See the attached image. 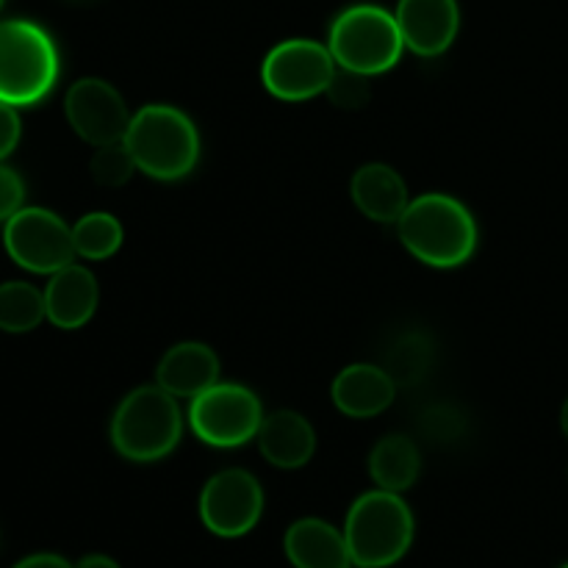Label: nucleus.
I'll use <instances>...</instances> for the list:
<instances>
[{
  "mask_svg": "<svg viewBox=\"0 0 568 568\" xmlns=\"http://www.w3.org/2000/svg\"><path fill=\"white\" fill-rule=\"evenodd\" d=\"M369 475L383 491H408L422 475L419 444L408 436H397V433L381 438L369 453Z\"/></svg>",
  "mask_w": 568,
  "mask_h": 568,
  "instance_id": "obj_19",
  "label": "nucleus"
},
{
  "mask_svg": "<svg viewBox=\"0 0 568 568\" xmlns=\"http://www.w3.org/2000/svg\"><path fill=\"white\" fill-rule=\"evenodd\" d=\"M75 255L87 261H105L122 247V225L109 211H92L72 225Z\"/></svg>",
  "mask_w": 568,
  "mask_h": 568,
  "instance_id": "obj_21",
  "label": "nucleus"
},
{
  "mask_svg": "<svg viewBox=\"0 0 568 568\" xmlns=\"http://www.w3.org/2000/svg\"><path fill=\"white\" fill-rule=\"evenodd\" d=\"M327 48L342 70L361 75H381L403 59V33L397 17L383 6H349L333 20Z\"/></svg>",
  "mask_w": 568,
  "mask_h": 568,
  "instance_id": "obj_6",
  "label": "nucleus"
},
{
  "mask_svg": "<svg viewBox=\"0 0 568 568\" xmlns=\"http://www.w3.org/2000/svg\"><path fill=\"white\" fill-rule=\"evenodd\" d=\"M89 172H92L94 183H100L105 189H116L131 181V175L136 172V161H133L125 142L103 144V148H94L92 161H89Z\"/></svg>",
  "mask_w": 568,
  "mask_h": 568,
  "instance_id": "obj_23",
  "label": "nucleus"
},
{
  "mask_svg": "<svg viewBox=\"0 0 568 568\" xmlns=\"http://www.w3.org/2000/svg\"><path fill=\"white\" fill-rule=\"evenodd\" d=\"M333 405L349 419H372L392 408L397 383L383 366L353 364L336 375L331 386Z\"/></svg>",
  "mask_w": 568,
  "mask_h": 568,
  "instance_id": "obj_13",
  "label": "nucleus"
},
{
  "mask_svg": "<svg viewBox=\"0 0 568 568\" xmlns=\"http://www.w3.org/2000/svg\"><path fill=\"white\" fill-rule=\"evenodd\" d=\"M427 366H430V344L422 333H410V336H403L394 344L383 369L394 377V383L410 386V383L425 375Z\"/></svg>",
  "mask_w": 568,
  "mask_h": 568,
  "instance_id": "obj_22",
  "label": "nucleus"
},
{
  "mask_svg": "<svg viewBox=\"0 0 568 568\" xmlns=\"http://www.w3.org/2000/svg\"><path fill=\"white\" fill-rule=\"evenodd\" d=\"M26 203V183L11 166L0 161V222H9Z\"/></svg>",
  "mask_w": 568,
  "mask_h": 568,
  "instance_id": "obj_25",
  "label": "nucleus"
},
{
  "mask_svg": "<svg viewBox=\"0 0 568 568\" xmlns=\"http://www.w3.org/2000/svg\"><path fill=\"white\" fill-rule=\"evenodd\" d=\"M397 231L405 250L436 270L466 264L477 250L475 216L453 194L427 192L410 200Z\"/></svg>",
  "mask_w": 568,
  "mask_h": 568,
  "instance_id": "obj_1",
  "label": "nucleus"
},
{
  "mask_svg": "<svg viewBox=\"0 0 568 568\" xmlns=\"http://www.w3.org/2000/svg\"><path fill=\"white\" fill-rule=\"evenodd\" d=\"M197 508L205 530L220 538H242L264 516V488L247 469H225L205 483Z\"/></svg>",
  "mask_w": 568,
  "mask_h": 568,
  "instance_id": "obj_10",
  "label": "nucleus"
},
{
  "mask_svg": "<svg viewBox=\"0 0 568 568\" xmlns=\"http://www.w3.org/2000/svg\"><path fill=\"white\" fill-rule=\"evenodd\" d=\"M75 568H120V564L109 555H87V558L78 560Z\"/></svg>",
  "mask_w": 568,
  "mask_h": 568,
  "instance_id": "obj_28",
  "label": "nucleus"
},
{
  "mask_svg": "<svg viewBox=\"0 0 568 568\" xmlns=\"http://www.w3.org/2000/svg\"><path fill=\"white\" fill-rule=\"evenodd\" d=\"M255 442L261 455L277 469H300L316 453L314 425L297 410H275L264 416Z\"/></svg>",
  "mask_w": 568,
  "mask_h": 568,
  "instance_id": "obj_18",
  "label": "nucleus"
},
{
  "mask_svg": "<svg viewBox=\"0 0 568 568\" xmlns=\"http://www.w3.org/2000/svg\"><path fill=\"white\" fill-rule=\"evenodd\" d=\"M125 144L136 170L155 181H181L200 161L197 125L189 114L166 103L142 105L131 116Z\"/></svg>",
  "mask_w": 568,
  "mask_h": 568,
  "instance_id": "obj_2",
  "label": "nucleus"
},
{
  "mask_svg": "<svg viewBox=\"0 0 568 568\" xmlns=\"http://www.w3.org/2000/svg\"><path fill=\"white\" fill-rule=\"evenodd\" d=\"M560 568H568V564H564V566H560Z\"/></svg>",
  "mask_w": 568,
  "mask_h": 568,
  "instance_id": "obj_31",
  "label": "nucleus"
},
{
  "mask_svg": "<svg viewBox=\"0 0 568 568\" xmlns=\"http://www.w3.org/2000/svg\"><path fill=\"white\" fill-rule=\"evenodd\" d=\"M220 358L203 342L175 344L164 353L155 369V383L175 399H194L220 383Z\"/></svg>",
  "mask_w": 568,
  "mask_h": 568,
  "instance_id": "obj_15",
  "label": "nucleus"
},
{
  "mask_svg": "<svg viewBox=\"0 0 568 568\" xmlns=\"http://www.w3.org/2000/svg\"><path fill=\"white\" fill-rule=\"evenodd\" d=\"M100 288L92 272L81 264H70L53 272L44 286V308L48 322L59 331H78L98 311Z\"/></svg>",
  "mask_w": 568,
  "mask_h": 568,
  "instance_id": "obj_14",
  "label": "nucleus"
},
{
  "mask_svg": "<svg viewBox=\"0 0 568 568\" xmlns=\"http://www.w3.org/2000/svg\"><path fill=\"white\" fill-rule=\"evenodd\" d=\"M338 64L331 48L314 39H286L266 53L261 81L277 100L300 103L327 92Z\"/></svg>",
  "mask_w": 568,
  "mask_h": 568,
  "instance_id": "obj_9",
  "label": "nucleus"
},
{
  "mask_svg": "<svg viewBox=\"0 0 568 568\" xmlns=\"http://www.w3.org/2000/svg\"><path fill=\"white\" fill-rule=\"evenodd\" d=\"M325 94L331 98L333 105H338V109H361V105L369 103L372 98L369 75H361V72H349L338 67Z\"/></svg>",
  "mask_w": 568,
  "mask_h": 568,
  "instance_id": "obj_24",
  "label": "nucleus"
},
{
  "mask_svg": "<svg viewBox=\"0 0 568 568\" xmlns=\"http://www.w3.org/2000/svg\"><path fill=\"white\" fill-rule=\"evenodd\" d=\"M416 536L414 510L394 491L361 494L347 510L344 538L358 568H388L408 555Z\"/></svg>",
  "mask_w": 568,
  "mask_h": 568,
  "instance_id": "obj_3",
  "label": "nucleus"
},
{
  "mask_svg": "<svg viewBox=\"0 0 568 568\" xmlns=\"http://www.w3.org/2000/svg\"><path fill=\"white\" fill-rule=\"evenodd\" d=\"M349 197L366 220L381 222V225H397L410 205L403 175L381 161L364 164L355 172L349 181Z\"/></svg>",
  "mask_w": 568,
  "mask_h": 568,
  "instance_id": "obj_16",
  "label": "nucleus"
},
{
  "mask_svg": "<svg viewBox=\"0 0 568 568\" xmlns=\"http://www.w3.org/2000/svg\"><path fill=\"white\" fill-rule=\"evenodd\" d=\"M183 436V416L170 392L150 383L139 386L116 405L111 419V444L133 464L166 458Z\"/></svg>",
  "mask_w": 568,
  "mask_h": 568,
  "instance_id": "obj_5",
  "label": "nucleus"
},
{
  "mask_svg": "<svg viewBox=\"0 0 568 568\" xmlns=\"http://www.w3.org/2000/svg\"><path fill=\"white\" fill-rule=\"evenodd\" d=\"M261 422V399L239 383H214L189 405V427L200 442L216 449H233L253 442Z\"/></svg>",
  "mask_w": 568,
  "mask_h": 568,
  "instance_id": "obj_7",
  "label": "nucleus"
},
{
  "mask_svg": "<svg viewBox=\"0 0 568 568\" xmlns=\"http://www.w3.org/2000/svg\"><path fill=\"white\" fill-rule=\"evenodd\" d=\"M11 568H75V566L55 552H37V555H28V558H22L20 564H14Z\"/></svg>",
  "mask_w": 568,
  "mask_h": 568,
  "instance_id": "obj_27",
  "label": "nucleus"
},
{
  "mask_svg": "<svg viewBox=\"0 0 568 568\" xmlns=\"http://www.w3.org/2000/svg\"><path fill=\"white\" fill-rule=\"evenodd\" d=\"M22 136V122L14 105L0 103V161L9 159Z\"/></svg>",
  "mask_w": 568,
  "mask_h": 568,
  "instance_id": "obj_26",
  "label": "nucleus"
},
{
  "mask_svg": "<svg viewBox=\"0 0 568 568\" xmlns=\"http://www.w3.org/2000/svg\"><path fill=\"white\" fill-rule=\"evenodd\" d=\"M283 552L294 568H353L344 530L316 516H305L288 527Z\"/></svg>",
  "mask_w": 568,
  "mask_h": 568,
  "instance_id": "obj_17",
  "label": "nucleus"
},
{
  "mask_svg": "<svg viewBox=\"0 0 568 568\" xmlns=\"http://www.w3.org/2000/svg\"><path fill=\"white\" fill-rule=\"evenodd\" d=\"M3 247L17 266L37 275H53L75 258L72 227L48 209L22 205L3 227Z\"/></svg>",
  "mask_w": 568,
  "mask_h": 568,
  "instance_id": "obj_8",
  "label": "nucleus"
},
{
  "mask_svg": "<svg viewBox=\"0 0 568 568\" xmlns=\"http://www.w3.org/2000/svg\"><path fill=\"white\" fill-rule=\"evenodd\" d=\"M59 48L31 20L0 22V103L14 109L37 105L59 81Z\"/></svg>",
  "mask_w": 568,
  "mask_h": 568,
  "instance_id": "obj_4",
  "label": "nucleus"
},
{
  "mask_svg": "<svg viewBox=\"0 0 568 568\" xmlns=\"http://www.w3.org/2000/svg\"><path fill=\"white\" fill-rule=\"evenodd\" d=\"M394 17L405 48L425 59L447 53L460 31L458 0H399Z\"/></svg>",
  "mask_w": 568,
  "mask_h": 568,
  "instance_id": "obj_12",
  "label": "nucleus"
},
{
  "mask_svg": "<svg viewBox=\"0 0 568 568\" xmlns=\"http://www.w3.org/2000/svg\"><path fill=\"white\" fill-rule=\"evenodd\" d=\"M560 427H564V436L568 438V399L564 403V410H560Z\"/></svg>",
  "mask_w": 568,
  "mask_h": 568,
  "instance_id": "obj_29",
  "label": "nucleus"
},
{
  "mask_svg": "<svg viewBox=\"0 0 568 568\" xmlns=\"http://www.w3.org/2000/svg\"><path fill=\"white\" fill-rule=\"evenodd\" d=\"M64 114L72 131L92 148L125 142L131 109L114 83L103 78H81L67 89Z\"/></svg>",
  "mask_w": 568,
  "mask_h": 568,
  "instance_id": "obj_11",
  "label": "nucleus"
},
{
  "mask_svg": "<svg viewBox=\"0 0 568 568\" xmlns=\"http://www.w3.org/2000/svg\"><path fill=\"white\" fill-rule=\"evenodd\" d=\"M48 320L44 292L33 283L6 281L0 283V331L3 333H31Z\"/></svg>",
  "mask_w": 568,
  "mask_h": 568,
  "instance_id": "obj_20",
  "label": "nucleus"
},
{
  "mask_svg": "<svg viewBox=\"0 0 568 568\" xmlns=\"http://www.w3.org/2000/svg\"><path fill=\"white\" fill-rule=\"evenodd\" d=\"M0 9H3V0H0Z\"/></svg>",
  "mask_w": 568,
  "mask_h": 568,
  "instance_id": "obj_30",
  "label": "nucleus"
}]
</instances>
